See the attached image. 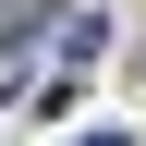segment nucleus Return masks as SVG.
<instances>
[{"label": "nucleus", "instance_id": "1", "mask_svg": "<svg viewBox=\"0 0 146 146\" xmlns=\"http://www.w3.org/2000/svg\"><path fill=\"white\" fill-rule=\"evenodd\" d=\"M36 12H49V0H0V61H12V49H36Z\"/></svg>", "mask_w": 146, "mask_h": 146}, {"label": "nucleus", "instance_id": "2", "mask_svg": "<svg viewBox=\"0 0 146 146\" xmlns=\"http://www.w3.org/2000/svg\"><path fill=\"white\" fill-rule=\"evenodd\" d=\"M73 146H134V134H73Z\"/></svg>", "mask_w": 146, "mask_h": 146}]
</instances>
